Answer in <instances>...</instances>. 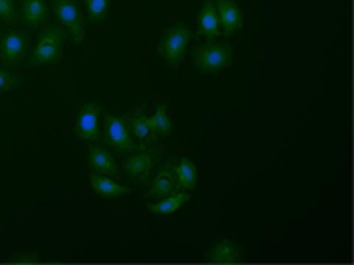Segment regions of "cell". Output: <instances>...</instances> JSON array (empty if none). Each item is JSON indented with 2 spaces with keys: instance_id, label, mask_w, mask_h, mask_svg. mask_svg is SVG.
<instances>
[{
  "instance_id": "9c48e42d",
  "label": "cell",
  "mask_w": 354,
  "mask_h": 265,
  "mask_svg": "<svg viewBox=\"0 0 354 265\" xmlns=\"http://www.w3.org/2000/svg\"><path fill=\"white\" fill-rule=\"evenodd\" d=\"M217 4V15H218V25H221V33L225 37L235 35L239 28L243 27V10L235 0H215Z\"/></svg>"
},
{
  "instance_id": "d6986e66",
  "label": "cell",
  "mask_w": 354,
  "mask_h": 265,
  "mask_svg": "<svg viewBox=\"0 0 354 265\" xmlns=\"http://www.w3.org/2000/svg\"><path fill=\"white\" fill-rule=\"evenodd\" d=\"M83 4H85V12H87L89 23L102 25L108 19L111 0H83Z\"/></svg>"
},
{
  "instance_id": "2e32d148",
  "label": "cell",
  "mask_w": 354,
  "mask_h": 265,
  "mask_svg": "<svg viewBox=\"0 0 354 265\" xmlns=\"http://www.w3.org/2000/svg\"><path fill=\"white\" fill-rule=\"evenodd\" d=\"M189 201H191V192L189 190H176V192L160 199L158 203H148L146 209L152 214H156V217H170V214H174V212L178 211L185 203H189Z\"/></svg>"
},
{
  "instance_id": "ba28073f",
  "label": "cell",
  "mask_w": 354,
  "mask_h": 265,
  "mask_svg": "<svg viewBox=\"0 0 354 265\" xmlns=\"http://www.w3.org/2000/svg\"><path fill=\"white\" fill-rule=\"evenodd\" d=\"M100 116L102 107L97 104H83L75 116V134L85 142H97L102 130H100Z\"/></svg>"
},
{
  "instance_id": "e0dca14e",
  "label": "cell",
  "mask_w": 354,
  "mask_h": 265,
  "mask_svg": "<svg viewBox=\"0 0 354 265\" xmlns=\"http://www.w3.org/2000/svg\"><path fill=\"white\" fill-rule=\"evenodd\" d=\"M174 174H176L178 188L183 190H192L198 185V170L191 158L178 160V164H174Z\"/></svg>"
},
{
  "instance_id": "603a6c76",
  "label": "cell",
  "mask_w": 354,
  "mask_h": 265,
  "mask_svg": "<svg viewBox=\"0 0 354 265\" xmlns=\"http://www.w3.org/2000/svg\"><path fill=\"white\" fill-rule=\"evenodd\" d=\"M8 264H39V255L32 251H25V253H15Z\"/></svg>"
},
{
  "instance_id": "ac0fdd59",
  "label": "cell",
  "mask_w": 354,
  "mask_h": 265,
  "mask_svg": "<svg viewBox=\"0 0 354 265\" xmlns=\"http://www.w3.org/2000/svg\"><path fill=\"white\" fill-rule=\"evenodd\" d=\"M128 128H130V132L136 136L138 140H142V142H154V138H156V134L152 130V126H150V118L146 116V113H142L140 109L138 111H130L128 113Z\"/></svg>"
},
{
  "instance_id": "3957f363",
  "label": "cell",
  "mask_w": 354,
  "mask_h": 265,
  "mask_svg": "<svg viewBox=\"0 0 354 265\" xmlns=\"http://www.w3.org/2000/svg\"><path fill=\"white\" fill-rule=\"evenodd\" d=\"M192 41V30L187 25H174L170 27L160 39V45H158V53L162 57L164 61L172 67V69H178L185 53H187V47Z\"/></svg>"
},
{
  "instance_id": "8992f818",
  "label": "cell",
  "mask_w": 354,
  "mask_h": 265,
  "mask_svg": "<svg viewBox=\"0 0 354 265\" xmlns=\"http://www.w3.org/2000/svg\"><path fill=\"white\" fill-rule=\"evenodd\" d=\"M51 10L59 19L63 28L73 37L75 43H83L85 39V23L77 0H51Z\"/></svg>"
},
{
  "instance_id": "44dd1931",
  "label": "cell",
  "mask_w": 354,
  "mask_h": 265,
  "mask_svg": "<svg viewBox=\"0 0 354 265\" xmlns=\"http://www.w3.org/2000/svg\"><path fill=\"white\" fill-rule=\"evenodd\" d=\"M19 21H21V15L15 6V0H0V23L17 25Z\"/></svg>"
},
{
  "instance_id": "8fae6325",
  "label": "cell",
  "mask_w": 354,
  "mask_h": 265,
  "mask_svg": "<svg viewBox=\"0 0 354 265\" xmlns=\"http://www.w3.org/2000/svg\"><path fill=\"white\" fill-rule=\"evenodd\" d=\"M178 190V183H176V174H174V164L168 162L166 166L160 168V172L152 179V185L148 188L146 199H164L172 192Z\"/></svg>"
},
{
  "instance_id": "5bb4252c",
  "label": "cell",
  "mask_w": 354,
  "mask_h": 265,
  "mask_svg": "<svg viewBox=\"0 0 354 265\" xmlns=\"http://www.w3.org/2000/svg\"><path fill=\"white\" fill-rule=\"evenodd\" d=\"M198 30L207 41H217L221 35V25H218L217 4L215 0H205L201 12H198Z\"/></svg>"
},
{
  "instance_id": "7402d4cb",
  "label": "cell",
  "mask_w": 354,
  "mask_h": 265,
  "mask_svg": "<svg viewBox=\"0 0 354 265\" xmlns=\"http://www.w3.org/2000/svg\"><path fill=\"white\" fill-rule=\"evenodd\" d=\"M21 77L17 75V73H12V71H8V69H0V93H4V91H10V89H15V87H19L21 85Z\"/></svg>"
},
{
  "instance_id": "9a60e30c",
  "label": "cell",
  "mask_w": 354,
  "mask_h": 265,
  "mask_svg": "<svg viewBox=\"0 0 354 265\" xmlns=\"http://www.w3.org/2000/svg\"><path fill=\"white\" fill-rule=\"evenodd\" d=\"M49 17V4L47 0H23L21 6V23L28 28H39L45 25Z\"/></svg>"
},
{
  "instance_id": "52a82bcc",
  "label": "cell",
  "mask_w": 354,
  "mask_h": 265,
  "mask_svg": "<svg viewBox=\"0 0 354 265\" xmlns=\"http://www.w3.org/2000/svg\"><path fill=\"white\" fill-rule=\"evenodd\" d=\"M164 148H140L136 152H132L126 164H124V170L130 179H134L138 183H144L148 179V174L152 172V168L158 164V160L162 158Z\"/></svg>"
},
{
  "instance_id": "ffe728a7",
  "label": "cell",
  "mask_w": 354,
  "mask_h": 265,
  "mask_svg": "<svg viewBox=\"0 0 354 265\" xmlns=\"http://www.w3.org/2000/svg\"><path fill=\"white\" fill-rule=\"evenodd\" d=\"M148 118H150V126H152V130H154L156 136H168V134L172 132V120H170V116H168V107H166V104L156 106L154 113L148 116Z\"/></svg>"
},
{
  "instance_id": "6da1fadb",
  "label": "cell",
  "mask_w": 354,
  "mask_h": 265,
  "mask_svg": "<svg viewBox=\"0 0 354 265\" xmlns=\"http://www.w3.org/2000/svg\"><path fill=\"white\" fill-rule=\"evenodd\" d=\"M65 41H67V33L65 28L59 27V25H49L39 33V39H37V45L32 47V53H30V67H39V65H53L61 59L63 55V47H65Z\"/></svg>"
},
{
  "instance_id": "30bf717a",
  "label": "cell",
  "mask_w": 354,
  "mask_h": 265,
  "mask_svg": "<svg viewBox=\"0 0 354 265\" xmlns=\"http://www.w3.org/2000/svg\"><path fill=\"white\" fill-rule=\"evenodd\" d=\"M87 164L91 168V172H100V174H108L111 179L120 176V168L115 164L113 156L108 150L100 144H91L87 150Z\"/></svg>"
},
{
  "instance_id": "7a4b0ae2",
  "label": "cell",
  "mask_w": 354,
  "mask_h": 265,
  "mask_svg": "<svg viewBox=\"0 0 354 265\" xmlns=\"http://www.w3.org/2000/svg\"><path fill=\"white\" fill-rule=\"evenodd\" d=\"M233 45L231 43H218V41H209L201 47L194 49L192 53V63L201 73H218L223 69H229L233 63Z\"/></svg>"
},
{
  "instance_id": "4fadbf2b",
  "label": "cell",
  "mask_w": 354,
  "mask_h": 265,
  "mask_svg": "<svg viewBox=\"0 0 354 265\" xmlns=\"http://www.w3.org/2000/svg\"><path fill=\"white\" fill-rule=\"evenodd\" d=\"M209 264H227V265H235L243 262V253H241V247L231 241V239H223L218 241L217 245L207 253L205 257Z\"/></svg>"
},
{
  "instance_id": "277c9868",
  "label": "cell",
  "mask_w": 354,
  "mask_h": 265,
  "mask_svg": "<svg viewBox=\"0 0 354 265\" xmlns=\"http://www.w3.org/2000/svg\"><path fill=\"white\" fill-rule=\"evenodd\" d=\"M104 132H106L109 146H113L122 154H132V152L142 148L132 140L130 128L120 113H111V111L104 113Z\"/></svg>"
},
{
  "instance_id": "5b68a950",
  "label": "cell",
  "mask_w": 354,
  "mask_h": 265,
  "mask_svg": "<svg viewBox=\"0 0 354 265\" xmlns=\"http://www.w3.org/2000/svg\"><path fill=\"white\" fill-rule=\"evenodd\" d=\"M28 47H30V37L25 30L6 28L0 35V63H4L6 67L19 65L27 57Z\"/></svg>"
},
{
  "instance_id": "7c38bea8",
  "label": "cell",
  "mask_w": 354,
  "mask_h": 265,
  "mask_svg": "<svg viewBox=\"0 0 354 265\" xmlns=\"http://www.w3.org/2000/svg\"><path fill=\"white\" fill-rule=\"evenodd\" d=\"M89 185L93 188V192L102 199H120L130 194V186L120 185L118 179H111L108 174H100V172H91L89 174Z\"/></svg>"
}]
</instances>
